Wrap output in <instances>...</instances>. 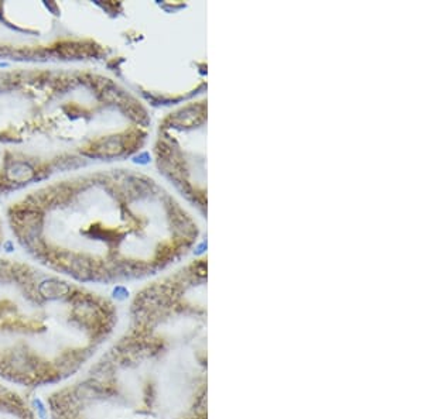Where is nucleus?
<instances>
[{
	"label": "nucleus",
	"instance_id": "nucleus-4",
	"mask_svg": "<svg viewBox=\"0 0 424 419\" xmlns=\"http://www.w3.org/2000/svg\"><path fill=\"white\" fill-rule=\"evenodd\" d=\"M34 402H36V405H37L38 416H40L41 419H45V416H47V409H45V405L43 404V401L38 400V398H36V400H34Z\"/></svg>",
	"mask_w": 424,
	"mask_h": 419
},
{
	"label": "nucleus",
	"instance_id": "nucleus-1",
	"mask_svg": "<svg viewBox=\"0 0 424 419\" xmlns=\"http://www.w3.org/2000/svg\"><path fill=\"white\" fill-rule=\"evenodd\" d=\"M9 240L75 284L153 274L186 252L194 226L174 197L139 170L95 166L13 198Z\"/></svg>",
	"mask_w": 424,
	"mask_h": 419
},
{
	"label": "nucleus",
	"instance_id": "nucleus-2",
	"mask_svg": "<svg viewBox=\"0 0 424 419\" xmlns=\"http://www.w3.org/2000/svg\"><path fill=\"white\" fill-rule=\"evenodd\" d=\"M149 131L143 103L99 69L0 64V202L127 158Z\"/></svg>",
	"mask_w": 424,
	"mask_h": 419
},
{
	"label": "nucleus",
	"instance_id": "nucleus-3",
	"mask_svg": "<svg viewBox=\"0 0 424 419\" xmlns=\"http://www.w3.org/2000/svg\"><path fill=\"white\" fill-rule=\"evenodd\" d=\"M103 3L0 2V64L80 65L106 62L95 20Z\"/></svg>",
	"mask_w": 424,
	"mask_h": 419
}]
</instances>
